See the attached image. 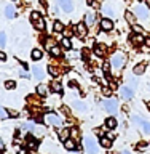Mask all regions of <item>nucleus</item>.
Instances as JSON below:
<instances>
[{"label":"nucleus","instance_id":"obj_1","mask_svg":"<svg viewBox=\"0 0 150 154\" xmlns=\"http://www.w3.org/2000/svg\"><path fill=\"white\" fill-rule=\"evenodd\" d=\"M125 64H126V56H125L122 51L115 53L112 56V60H110V67H112L113 71H120Z\"/></svg>","mask_w":150,"mask_h":154},{"label":"nucleus","instance_id":"obj_2","mask_svg":"<svg viewBox=\"0 0 150 154\" xmlns=\"http://www.w3.org/2000/svg\"><path fill=\"white\" fill-rule=\"evenodd\" d=\"M83 148L88 154H98L99 152V144L93 137H85L83 138Z\"/></svg>","mask_w":150,"mask_h":154},{"label":"nucleus","instance_id":"obj_3","mask_svg":"<svg viewBox=\"0 0 150 154\" xmlns=\"http://www.w3.org/2000/svg\"><path fill=\"white\" fill-rule=\"evenodd\" d=\"M43 122H45V125L61 127V125H62V117H61V116H57L56 112H46V114H43Z\"/></svg>","mask_w":150,"mask_h":154},{"label":"nucleus","instance_id":"obj_4","mask_svg":"<svg viewBox=\"0 0 150 154\" xmlns=\"http://www.w3.org/2000/svg\"><path fill=\"white\" fill-rule=\"evenodd\" d=\"M102 106L109 114H117L118 112V101L115 98H112V96H109V98L102 103Z\"/></svg>","mask_w":150,"mask_h":154},{"label":"nucleus","instance_id":"obj_5","mask_svg":"<svg viewBox=\"0 0 150 154\" xmlns=\"http://www.w3.org/2000/svg\"><path fill=\"white\" fill-rule=\"evenodd\" d=\"M133 13L136 14V18H139L141 21H147L149 19V10H147V7L146 5H136L134 7V10H133Z\"/></svg>","mask_w":150,"mask_h":154},{"label":"nucleus","instance_id":"obj_6","mask_svg":"<svg viewBox=\"0 0 150 154\" xmlns=\"http://www.w3.org/2000/svg\"><path fill=\"white\" fill-rule=\"evenodd\" d=\"M56 2L59 5V8H62V11H66V13H70L72 10H74L72 0H56Z\"/></svg>","mask_w":150,"mask_h":154},{"label":"nucleus","instance_id":"obj_7","mask_svg":"<svg viewBox=\"0 0 150 154\" xmlns=\"http://www.w3.org/2000/svg\"><path fill=\"white\" fill-rule=\"evenodd\" d=\"M75 32L80 38H83V37H86V34H88V26H86L85 23H78L75 26Z\"/></svg>","mask_w":150,"mask_h":154},{"label":"nucleus","instance_id":"obj_8","mask_svg":"<svg viewBox=\"0 0 150 154\" xmlns=\"http://www.w3.org/2000/svg\"><path fill=\"white\" fill-rule=\"evenodd\" d=\"M120 91H122V98H123V100H133V96H134L133 87L125 85V87H122V88H120Z\"/></svg>","mask_w":150,"mask_h":154},{"label":"nucleus","instance_id":"obj_9","mask_svg":"<svg viewBox=\"0 0 150 154\" xmlns=\"http://www.w3.org/2000/svg\"><path fill=\"white\" fill-rule=\"evenodd\" d=\"M101 29L105 32H109V31H112L113 29V23H112V19H109V18H104V19H101Z\"/></svg>","mask_w":150,"mask_h":154},{"label":"nucleus","instance_id":"obj_10","mask_svg":"<svg viewBox=\"0 0 150 154\" xmlns=\"http://www.w3.org/2000/svg\"><path fill=\"white\" fill-rule=\"evenodd\" d=\"M93 51H94V55H96V56H104L105 53H107V47H105L104 43H96Z\"/></svg>","mask_w":150,"mask_h":154},{"label":"nucleus","instance_id":"obj_11","mask_svg":"<svg viewBox=\"0 0 150 154\" xmlns=\"http://www.w3.org/2000/svg\"><path fill=\"white\" fill-rule=\"evenodd\" d=\"M131 42L134 43V45H142V43H146V37H144L142 34H136V32H134L131 35Z\"/></svg>","mask_w":150,"mask_h":154},{"label":"nucleus","instance_id":"obj_12","mask_svg":"<svg viewBox=\"0 0 150 154\" xmlns=\"http://www.w3.org/2000/svg\"><path fill=\"white\" fill-rule=\"evenodd\" d=\"M102 14H104V16L105 18H115V10L112 8V7H110V5H104V7H102Z\"/></svg>","mask_w":150,"mask_h":154},{"label":"nucleus","instance_id":"obj_13","mask_svg":"<svg viewBox=\"0 0 150 154\" xmlns=\"http://www.w3.org/2000/svg\"><path fill=\"white\" fill-rule=\"evenodd\" d=\"M94 21H96V14L93 11H88L86 16H85V24L88 27H91V26H94Z\"/></svg>","mask_w":150,"mask_h":154},{"label":"nucleus","instance_id":"obj_14","mask_svg":"<svg viewBox=\"0 0 150 154\" xmlns=\"http://www.w3.org/2000/svg\"><path fill=\"white\" fill-rule=\"evenodd\" d=\"M146 67H147V63H139V64L134 66L133 72H134L136 75H141V74H144V72H146Z\"/></svg>","mask_w":150,"mask_h":154},{"label":"nucleus","instance_id":"obj_15","mask_svg":"<svg viewBox=\"0 0 150 154\" xmlns=\"http://www.w3.org/2000/svg\"><path fill=\"white\" fill-rule=\"evenodd\" d=\"M5 16L7 18H14L16 16V8L13 7V5H7V7H5Z\"/></svg>","mask_w":150,"mask_h":154},{"label":"nucleus","instance_id":"obj_16","mask_svg":"<svg viewBox=\"0 0 150 154\" xmlns=\"http://www.w3.org/2000/svg\"><path fill=\"white\" fill-rule=\"evenodd\" d=\"M48 88H50L48 85H45V84H40V85L37 87V95H40V96H46L48 93H50V90H48Z\"/></svg>","mask_w":150,"mask_h":154},{"label":"nucleus","instance_id":"obj_17","mask_svg":"<svg viewBox=\"0 0 150 154\" xmlns=\"http://www.w3.org/2000/svg\"><path fill=\"white\" fill-rule=\"evenodd\" d=\"M32 74L35 75L37 79H43V75H45V74H43V69L38 64H34L32 66Z\"/></svg>","mask_w":150,"mask_h":154},{"label":"nucleus","instance_id":"obj_18","mask_svg":"<svg viewBox=\"0 0 150 154\" xmlns=\"http://www.w3.org/2000/svg\"><path fill=\"white\" fill-rule=\"evenodd\" d=\"M125 18H126V21L131 24V26L136 24V14H134L133 11H126V13H125Z\"/></svg>","mask_w":150,"mask_h":154},{"label":"nucleus","instance_id":"obj_19","mask_svg":"<svg viewBox=\"0 0 150 154\" xmlns=\"http://www.w3.org/2000/svg\"><path fill=\"white\" fill-rule=\"evenodd\" d=\"M50 88L53 91H56V93H59V91H62V84H61V82H57V80H53L51 85H50Z\"/></svg>","mask_w":150,"mask_h":154},{"label":"nucleus","instance_id":"obj_20","mask_svg":"<svg viewBox=\"0 0 150 154\" xmlns=\"http://www.w3.org/2000/svg\"><path fill=\"white\" fill-rule=\"evenodd\" d=\"M70 137V128H59V138L62 141H66Z\"/></svg>","mask_w":150,"mask_h":154},{"label":"nucleus","instance_id":"obj_21","mask_svg":"<svg viewBox=\"0 0 150 154\" xmlns=\"http://www.w3.org/2000/svg\"><path fill=\"white\" fill-rule=\"evenodd\" d=\"M118 125V122H117V119L115 117H109L107 120H105V127L107 128H115Z\"/></svg>","mask_w":150,"mask_h":154},{"label":"nucleus","instance_id":"obj_22","mask_svg":"<svg viewBox=\"0 0 150 154\" xmlns=\"http://www.w3.org/2000/svg\"><path fill=\"white\" fill-rule=\"evenodd\" d=\"M75 146H77L75 141H74V140H70V138H67L66 141H64V148L67 149V151H72V149H75Z\"/></svg>","mask_w":150,"mask_h":154},{"label":"nucleus","instance_id":"obj_23","mask_svg":"<svg viewBox=\"0 0 150 154\" xmlns=\"http://www.w3.org/2000/svg\"><path fill=\"white\" fill-rule=\"evenodd\" d=\"M42 56H43V51L40 50V48H34L32 50V60H42Z\"/></svg>","mask_w":150,"mask_h":154},{"label":"nucleus","instance_id":"obj_24","mask_svg":"<svg viewBox=\"0 0 150 154\" xmlns=\"http://www.w3.org/2000/svg\"><path fill=\"white\" fill-rule=\"evenodd\" d=\"M141 127H142V132L146 135H150V122H147V120H141Z\"/></svg>","mask_w":150,"mask_h":154},{"label":"nucleus","instance_id":"obj_25","mask_svg":"<svg viewBox=\"0 0 150 154\" xmlns=\"http://www.w3.org/2000/svg\"><path fill=\"white\" fill-rule=\"evenodd\" d=\"M34 26H35V29H38V31H43V29H45V21H43V18L37 19V21L34 23Z\"/></svg>","mask_w":150,"mask_h":154},{"label":"nucleus","instance_id":"obj_26","mask_svg":"<svg viewBox=\"0 0 150 154\" xmlns=\"http://www.w3.org/2000/svg\"><path fill=\"white\" fill-rule=\"evenodd\" d=\"M53 31H54V32H62V31H64L62 23L61 21H54V24H53Z\"/></svg>","mask_w":150,"mask_h":154},{"label":"nucleus","instance_id":"obj_27","mask_svg":"<svg viewBox=\"0 0 150 154\" xmlns=\"http://www.w3.org/2000/svg\"><path fill=\"white\" fill-rule=\"evenodd\" d=\"M101 144H102L104 148H110L112 146V141H110L109 137H101Z\"/></svg>","mask_w":150,"mask_h":154},{"label":"nucleus","instance_id":"obj_28","mask_svg":"<svg viewBox=\"0 0 150 154\" xmlns=\"http://www.w3.org/2000/svg\"><path fill=\"white\" fill-rule=\"evenodd\" d=\"M34 127H35V124H34V122H24V124L21 125L22 130H29V132H32Z\"/></svg>","mask_w":150,"mask_h":154},{"label":"nucleus","instance_id":"obj_29","mask_svg":"<svg viewBox=\"0 0 150 154\" xmlns=\"http://www.w3.org/2000/svg\"><path fill=\"white\" fill-rule=\"evenodd\" d=\"M48 72H50L51 75H54V77H56V75H59V72H61V71L57 69V67H54L53 64H50V66H48Z\"/></svg>","mask_w":150,"mask_h":154},{"label":"nucleus","instance_id":"obj_30","mask_svg":"<svg viewBox=\"0 0 150 154\" xmlns=\"http://www.w3.org/2000/svg\"><path fill=\"white\" fill-rule=\"evenodd\" d=\"M62 47H64L66 50H70L72 48V43H70V40L67 37H62Z\"/></svg>","mask_w":150,"mask_h":154},{"label":"nucleus","instance_id":"obj_31","mask_svg":"<svg viewBox=\"0 0 150 154\" xmlns=\"http://www.w3.org/2000/svg\"><path fill=\"white\" fill-rule=\"evenodd\" d=\"M50 53H51L53 56H59V55H61V48L57 47V45H54V47H53L51 50H50Z\"/></svg>","mask_w":150,"mask_h":154},{"label":"nucleus","instance_id":"obj_32","mask_svg":"<svg viewBox=\"0 0 150 154\" xmlns=\"http://www.w3.org/2000/svg\"><path fill=\"white\" fill-rule=\"evenodd\" d=\"M7 45V35H5V32H0V48H3Z\"/></svg>","mask_w":150,"mask_h":154},{"label":"nucleus","instance_id":"obj_33","mask_svg":"<svg viewBox=\"0 0 150 154\" xmlns=\"http://www.w3.org/2000/svg\"><path fill=\"white\" fill-rule=\"evenodd\" d=\"M40 18H42V16H40V13H38V11H32V13H31V21H32V23H35L37 19H40Z\"/></svg>","mask_w":150,"mask_h":154},{"label":"nucleus","instance_id":"obj_34","mask_svg":"<svg viewBox=\"0 0 150 154\" xmlns=\"http://www.w3.org/2000/svg\"><path fill=\"white\" fill-rule=\"evenodd\" d=\"M61 112L64 114L66 117H70V116H72V114H70V109L67 108V106H61Z\"/></svg>","mask_w":150,"mask_h":154},{"label":"nucleus","instance_id":"obj_35","mask_svg":"<svg viewBox=\"0 0 150 154\" xmlns=\"http://www.w3.org/2000/svg\"><path fill=\"white\" fill-rule=\"evenodd\" d=\"M102 95L107 96V98H109V96H112V88H110V87H104V88H102Z\"/></svg>","mask_w":150,"mask_h":154},{"label":"nucleus","instance_id":"obj_36","mask_svg":"<svg viewBox=\"0 0 150 154\" xmlns=\"http://www.w3.org/2000/svg\"><path fill=\"white\" fill-rule=\"evenodd\" d=\"M54 45H56V43H54V40H53V38H48V40L45 42V47L48 48V50H51V48L54 47Z\"/></svg>","mask_w":150,"mask_h":154},{"label":"nucleus","instance_id":"obj_37","mask_svg":"<svg viewBox=\"0 0 150 154\" xmlns=\"http://www.w3.org/2000/svg\"><path fill=\"white\" fill-rule=\"evenodd\" d=\"M5 87H7V90H13L14 87H16V84H14L13 80H7L5 82Z\"/></svg>","mask_w":150,"mask_h":154},{"label":"nucleus","instance_id":"obj_38","mask_svg":"<svg viewBox=\"0 0 150 154\" xmlns=\"http://www.w3.org/2000/svg\"><path fill=\"white\" fill-rule=\"evenodd\" d=\"M7 117H8V112L2 108V106H0V119H7Z\"/></svg>","mask_w":150,"mask_h":154},{"label":"nucleus","instance_id":"obj_39","mask_svg":"<svg viewBox=\"0 0 150 154\" xmlns=\"http://www.w3.org/2000/svg\"><path fill=\"white\" fill-rule=\"evenodd\" d=\"M131 120H133V124H141V120H142V119H141V117H137L136 114H133V116H131Z\"/></svg>","mask_w":150,"mask_h":154},{"label":"nucleus","instance_id":"obj_40","mask_svg":"<svg viewBox=\"0 0 150 154\" xmlns=\"http://www.w3.org/2000/svg\"><path fill=\"white\" fill-rule=\"evenodd\" d=\"M133 29H134V32H136V34H142V32H144V29H142L141 26H136V24L133 26Z\"/></svg>","mask_w":150,"mask_h":154},{"label":"nucleus","instance_id":"obj_41","mask_svg":"<svg viewBox=\"0 0 150 154\" xmlns=\"http://www.w3.org/2000/svg\"><path fill=\"white\" fill-rule=\"evenodd\" d=\"M74 106H75V108L78 109V111H85V109H86V108H85V104H81V103H78V101H77V103H75Z\"/></svg>","mask_w":150,"mask_h":154},{"label":"nucleus","instance_id":"obj_42","mask_svg":"<svg viewBox=\"0 0 150 154\" xmlns=\"http://www.w3.org/2000/svg\"><path fill=\"white\" fill-rule=\"evenodd\" d=\"M27 146H29V148H34V146H35V140H34V138H29V140H27Z\"/></svg>","mask_w":150,"mask_h":154},{"label":"nucleus","instance_id":"obj_43","mask_svg":"<svg viewBox=\"0 0 150 154\" xmlns=\"http://www.w3.org/2000/svg\"><path fill=\"white\" fill-rule=\"evenodd\" d=\"M7 112H8V116H11V117H18V112L14 109H8Z\"/></svg>","mask_w":150,"mask_h":154},{"label":"nucleus","instance_id":"obj_44","mask_svg":"<svg viewBox=\"0 0 150 154\" xmlns=\"http://www.w3.org/2000/svg\"><path fill=\"white\" fill-rule=\"evenodd\" d=\"M5 60H7V55L3 51H0V61H5Z\"/></svg>","mask_w":150,"mask_h":154},{"label":"nucleus","instance_id":"obj_45","mask_svg":"<svg viewBox=\"0 0 150 154\" xmlns=\"http://www.w3.org/2000/svg\"><path fill=\"white\" fill-rule=\"evenodd\" d=\"M86 3H88V5H93V7H96V5H98L94 0H86Z\"/></svg>","mask_w":150,"mask_h":154},{"label":"nucleus","instance_id":"obj_46","mask_svg":"<svg viewBox=\"0 0 150 154\" xmlns=\"http://www.w3.org/2000/svg\"><path fill=\"white\" fill-rule=\"evenodd\" d=\"M19 74H21V77H24V79H26V77H29L27 74H26V72H24V71H21V72H19Z\"/></svg>","mask_w":150,"mask_h":154},{"label":"nucleus","instance_id":"obj_47","mask_svg":"<svg viewBox=\"0 0 150 154\" xmlns=\"http://www.w3.org/2000/svg\"><path fill=\"white\" fill-rule=\"evenodd\" d=\"M3 148H5V144L2 143V140H0V149H3Z\"/></svg>","mask_w":150,"mask_h":154},{"label":"nucleus","instance_id":"obj_48","mask_svg":"<svg viewBox=\"0 0 150 154\" xmlns=\"http://www.w3.org/2000/svg\"><path fill=\"white\" fill-rule=\"evenodd\" d=\"M146 43H147V45L150 47V38H146Z\"/></svg>","mask_w":150,"mask_h":154},{"label":"nucleus","instance_id":"obj_49","mask_svg":"<svg viewBox=\"0 0 150 154\" xmlns=\"http://www.w3.org/2000/svg\"><path fill=\"white\" fill-rule=\"evenodd\" d=\"M147 108H149V111H150V101H147Z\"/></svg>","mask_w":150,"mask_h":154},{"label":"nucleus","instance_id":"obj_50","mask_svg":"<svg viewBox=\"0 0 150 154\" xmlns=\"http://www.w3.org/2000/svg\"><path fill=\"white\" fill-rule=\"evenodd\" d=\"M122 154H129V152H128V151H123V152H122Z\"/></svg>","mask_w":150,"mask_h":154},{"label":"nucleus","instance_id":"obj_51","mask_svg":"<svg viewBox=\"0 0 150 154\" xmlns=\"http://www.w3.org/2000/svg\"><path fill=\"white\" fill-rule=\"evenodd\" d=\"M147 5H149V7H150V0H147Z\"/></svg>","mask_w":150,"mask_h":154}]
</instances>
